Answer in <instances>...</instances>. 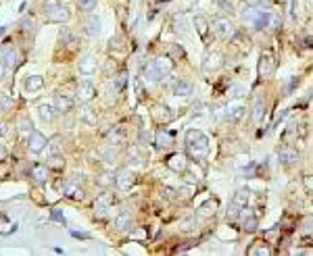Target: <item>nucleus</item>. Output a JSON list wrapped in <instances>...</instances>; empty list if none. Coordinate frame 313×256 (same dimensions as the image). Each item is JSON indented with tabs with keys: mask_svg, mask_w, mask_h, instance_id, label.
Listing matches in <instances>:
<instances>
[{
	"mask_svg": "<svg viewBox=\"0 0 313 256\" xmlns=\"http://www.w3.org/2000/svg\"><path fill=\"white\" fill-rule=\"evenodd\" d=\"M61 44H63V46H67L69 50H73V48H77V36L75 33L69 29V28H65L63 31H61Z\"/></svg>",
	"mask_w": 313,
	"mask_h": 256,
	"instance_id": "a211bd4d",
	"label": "nucleus"
},
{
	"mask_svg": "<svg viewBox=\"0 0 313 256\" xmlns=\"http://www.w3.org/2000/svg\"><path fill=\"white\" fill-rule=\"evenodd\" d=\"M245 107H236V109H232V111H228V119L230 121H238L240 117H242V114H245Z\"/></svg>",
	"mask_w": 313,
	"mask_h": 256,
	"instance_id": "58836bf2",
	"label": "nucleus"
},
{
	"mask_svg": "<svg viewBox=\"0 0 313 256\" xmlns=\"http://www.w3.org/2000/svg\"><path fill=\"white\" fill-rule=\"evenodd\" d=\"M297 140H299V129H297V125H290V127L282 134V142H284L286 146L297 144Z\"/></svg>",
	"mask_w": 313,
	"mask_h": 256,
	"instance_id": "393cba45",
	"label": "nucleus"
},
{
	"mask_svg": "<svg viewBox=\"0 0 313 256\" xmlns=\"http://www.w3.org/2000/svg\"><path fill=\"white\" fill-rule=\"evenodd\" d=\"M303 185H305V190L309 194H313V175H305V177H303Z\"/></svg>",
	"mask_w": 313,
	"mask_h": 256,
	"instance_id": "09e8293b",
	"label": "nucleus"
},
{
	"mask_svg": "<svg viewBox=\"0 0 313 256\" xmlns=\"http://www.w3.org/2000/svg\"><path fill=\"white\" fill-rule=\"evenodd\" d=\"M247 4L249 6H257V4H261V0H247Z\"/></svg>",
	"mask_w": 313,
	"mask_h": 256,
	"instance_id": "680f3d73",
	"label": "nucleus"
},
{
	"mask_svg": "<svg viewBox=\"0 0 313 256\" xmlns=\"http://www.w3.org/2000/svg\"><path fill=\"white\" fill-rule=\"evenodd\" d=\"M140 144H142V146L151 144V134H149L146 129H142V131H140Z\"/></svg>",
	"mask_w": 313,
	"mask_h": 256,
	"instance_id": "8fccbe9b",
	"label": "nucleus"
},
{
	"mask_svg": "<svg viewBox=\"0 0 313 256\" xmlns=\"http://www.w3.org/2000/svg\"><path fill=\"white\" fill-rule=\"evenodd\" d=\"M109 206H111V198L109 196H100L96 200V204H94V215L98 219H104L109 215Z\"/></svg>",
	"mask_w": 313,
	"mask_h": 256,
	"instance_id": "f3484780",
	"label": "nucleus"
},
{
	"mask_svg": "<svg viewBox=\"0 0 313 256\" xmlns=\"http://www.w3.org/2000/svg\"><path fill=\"white\" fill-rule=\"evenodd\" d=\"M155 144H156V148L159 150H165V148H169L171 144H173V140H171V136L167 134V131H159V134H156V138H155Z\"/></svg>",
	"mask_w": 313,
	"mask_h": 256,
	"instance_id": "b1692460",
	"label": "nucleus"
},
{
	"mask_svg": "<svg viewBox=\"0 0 313 256\" xmlns=\"http://www.w3.org/2000/svg\"><path fill=\"white\" fill-rule=\"evenodd\" d=\"M215 208H217V200H207L205 204L198 206L196 215L201 217V219H209V217H213V215H215Z\"/></svg>",
	"mask_w": 313,
	"mask_h": 256,
	"instance_id": "412c9836",
	"label": "nucleus"
},
{
	"mask_svg": "<svg viewBox=\"0 0 313 256\" xmlns=\"http://www.w3.org/2000/svg\"><path fill=\"white\" fill-rule=\"evenodd\" d=\"M274 19V15L267 11V8H255V6H250L249 11L245 13V21L247 23H253V28L259 29V31H263L269 28V23H272Z\"/></svg>",
	"mask_w": 313,
	"mask_h": 256,
	"instance_id": "f03ea898",
	"label": "nucleus"
},
{
	"mask_svg": "<svg viewBox=\"0 0 313 256\" xmlns=\"http://www.w3.org/2000/svg\"><path fill=\"white\" fill-rule=\"evenodd\" d=\"M55 109L59 113H69L73 109V98H69V96H65V94H59L55 98Z\"/></svg>",
	"mask_w": 313,
	"mask_h": 256,
	"instance_id": "6ab92c4d",
	"label": "nucleus"
},
{
	"mask_svg": "<svg viewBox=\"0 0 313 256\" xmlns=\"http://www.w3.org/2000/svg\"><path fill=\"white\" fill-rule=\"evenodd\" d=\"M48 167H52V169H63V167H65V161H63V158H61V156H50V161H48Z\"/></svg>",
	"mask_w": 313,
	"mask_h": 256,
	"instance_id": "79ce46f5",
	"label": "nucleus"
},
{
	"mask_svg": "<svg viewBox=\"0 0 313 256\" xmlns=\"http://www.w3.org/2000/svg\"><path fill=\"white\" fill-rule=\"evenodd\" d=\"M167 167H169L171 171H176V173H184V171L188 169V161H186L184 154L176 152V154H171V156L167 158Z\"/></svg>",
	"mask_w": 313,
	"mask_h": 256,
	"instance_id": "9d476101",
	"label": "nucleus"
},
{
	"mask_svg": "<svg viewBox=\"0 0 313 256\" xmlns=\"http://www.w3.org/2000/svg\"><path fill=\"white\" fill-rule=\"evenodd\" d=\"M221 67V55L219 52H209L205 57V63H203V69L205 71H215V69Z\"/></svg>",
	"mask_w": 313,
	"mask_h": 256,
	"instance_id": "dca6fc26",
	"label": "nucleus"
},
{
	"mask_svg": "<svg viewBox=\"0 0 313 256\" xmlns=\"http://www.w3.org/2000/svg\"><path fill=\"white\" fill-rule=\"evenodd\" d=\"M73 237H80V240H88V233H84V231H73Z\"/></svg>",
	"mask_w": 313,
	"mask_h": 256,
	"instance_id": "4d7b16f0",
	"label": "nucleus"
},
{
	"mask_svg": "<svg viewBox=\"0 0 313 256\" xmlns=\"http://www.w3.org/2000/svg\"><path fill=\"white\" fill-rule=\"evenodd\" d=\"M2 63H4L8 69L17 65V52H15L13 48H8V50L4 52V55H2Z\"/></svg>",
	"mask_w": 313,
	"mask_h": 256,
	"instance_id": "f704fd0d",
	"label": "nucleus"
},
{
	"mask_svg": "<svg viewBox=\"0 0 313 256\" xmlns=\"http://www.w3.org/2000/svg\"><path fill=\"white\" fill-rule=\"evenodd\" d=\"M84 28H86V33L92 38H96L100 33V19L96 15H88V19L84 21Z\"/></svg>",
	"mask_w": 313,
	"mask_h": 256,
	"instance_id": "2eb2a0df",
	"label": "nucleus"
},
{
	"mask_svg": "<svg viewBox=\"0 0 313 256\" xmlns=\"http://www.w3.org/2000/svg\"><path fill=\"white\" fill-rule=\"evenodd\" d=\"M178 82H180V77H176L173 73H165L163 75V87L165 90H176V85H178Z\"/></svg>",
	"mask_w": 313,
	"mask_h": 256,
	"instance_id": "473e14b6",
	"label": "nucleus"
},
{
	"mask_svg": "<svg viewBox=\"0 0 313 256\" xmlns=\"http://www.w3.org/2000/svg\"><path fill=\"white\" fill-rule=\"evenodd\" d=\"M113 46H115V48H121V46H124V44H121V38H115V40L111 38V48H113Z\"/></svg>",
	"mask_w": 313,
	"mask_h": 256,
	"instance_id": "6e6d98bb",
	"label": "nucleus"
},
{
	"mask_svg": "<svg viewBox=\"0 0 313 256\" xmlns=\"http://www.w3.org/2000/svg\"><path fill=\"white\" fill-rule=\"evenodd\" d=\"M55 111H57V109H52L50 104H40V107H38V113H40L42 121H48V123L55 119Z\"/></svg>",
	"mask_w": 313,
	"mask_h": 256,
	"instance_id": "bb28decb",
	"label": "nucleus"
},
{
	"mask_svg": "<svg viewBox=\"0 0 313 256\" xmlns=\"http://www.w3.org/2000/svg\"><path fill=\"white\" fill-rule=\"evenodd\" d=\"M31 179L38 183H44L48 179V165H33L31 167Z\"/></svg>",
	"mask_w": 313,
	"mask_h": 256,
	"instance_id": "aec40b11",
	"label": "nucleus"
},
{
	"mask_svg": "<svg viewBox=\"0 0 313 256\" xmlns=\"http://www.w3.org/2000/svg\"><path fill=\"white\" fill-rule=\"evenodd\" d=\"M278 161H280L282 165H294V163H299V152L292 150L290 146H286L278 152Z\"/></svg>",
	"mask_w": 313,
	"mask_h": 256,
	"instance_id": "ddd939ff",
	"label": "nucleus"
},
{
	"mask_svg": "<svg viewBox=\"0 0 313 256\" xmlns=\"http://www.w3.org/2000/svg\"><path fill=\"white\" fill-rule=\"evenodd\" d=\"M21 28H23V31H31L33 29V19H23Z\"/></svg>",
	"mask_w": 313,
	"mask_h": 256,
	"instance_id": "603ef678",
	"label": "nucleus"
},
{
	"mask_svg": "<svg viewBox=\"0 0 313 256\" xmlns=\"http://www.w3.org/2000/svg\"><path fill=\"white\" fill-rule=\"evenodd\" d=\"M124 85H125V73H121V75H117V77H115V82H113L111 90H109L113 98H115V96H117L121 90H124Z\"/></svg>",
	"mask_w": 313,
	"mask_h": 256,
	"instance_id": "cd10ccee",
	"label": "nucleus"
},
{
	"mask_svg": "<svg viewBox=\"0 0 313 256\" xmlns=\"http://www.w3.org/2000/svg\"><path fill=\"white\" fill-rule=\"evenodd\" d=\"M153 117H155L156 123H169L173 119V114L169 113L167 107H155L153 109Z\"/></svg>",
	"mask_w": 313,
	"mask_h": 256,
	"instance_id": "4be33fe9",
	"label": "nucleus"
},
{
	"mask_svg": "<svg viewBox=\"0 0 313 256\" xmlns=\"http://www.w3.org/2000/svg\"><path fill=\"white\" fill-rule=\"evenodd\" d=\"M6 69H8V67H6L4 63H0V82H2V79H4V73H6Z\"/></svg>",
	"mask_w": 313,
	"mask_h": 256,
	"instance_id": "13d9d810",
	"label": "nucleus"
},
{
	"mask_svg": "<svg viewBox=\"0 0 313 256\" xmlns=\"http://www.w3.org/2000/svg\"><path fill=\"white\" fill-rule=\"evenodd\" d=\"M250 256H257V254H272V250L265 246V242H257V244H253L250 248L247 250Z\"/></svg>",
	"mask_w": 313,
	"mask_h": 256,
	"instance_id": "2f4dec72",
	"label": "nucleus"
},
{
	"mask_svg": "<svg viewBox=\"0 0 313 256\" xmlns=\"http://www.w3.org/2000/svg\"><path fill=\"white\" fill-rule=\"evenodd\" d=\"M309 4H311V6H313V0H309Z\"/></svg>",
	"mask_w": 313,
	"mask_h": 256,
	"instance_id": "69168bd1",
	"label": "nucleus"
},
{
	"mask_svg": "<svg viewBox=\"0 0 313 256\" xmlns=\"http://www.w3.org/2000/svg\"><path fill=\"white\" fill-rule=\"evenodd\" d=\"M46 17L50 21H55V23H63V21H69V17H71V13H69V8L65 4H61V2H48L46 6Z\"/></svg>",
	"mask_w": 313,
	"mask_h": 256,
	"instance_id": "7ed1b4c3",
	"label": "nucleus"
},
{
	"mask_svg": "<svg viewBox=\"0 0 313 256\" xmlns=\"http://www.w3.org/2000/svg\"><path fill=\"white\" fill-rule=\"evenodd\" d=\"M115 183H117V188H119V190L127 192V190L136 183V175L129 171V169H121V171L117 173V177H115Z\"/></svg>",
	"mask_w": 313,
	"mask_h": 256,
	"instance_id": "6e6552de",
	"label": "nucleus"
},
{
	"mask_svg": "<svg viewBox=\"0 0 313 256\" xmlns=\"http://www.w3.org/2000/svg\"><path fill=\"white\" fill-rule=\"evenodd\" d=\"M213 31L219 36L221 40H230L236 36V29H234V25L230 19H223V17H219V19L213 21Z\"/></svg>",
	"mask_w": 313,
	"mask_h": 256,
	"instance_id": "20e7f679",
	"label": "nucleus"
},
{
	"mask_svg": "<svg viewBox=\"0 0 313 256\" xmlns=\"http://www.w3.org/2000/svg\"><path fill=\"white\" fill-rule=\"evenodd\" d=\"M6 31V28H0V36H2V33Z\"/></svg>",
	"mask_w": 313,
	"mask_h": 256,
	"instance_id": "0e129e2a",
	"label": "nucleus"
},
{
	"mask_svg": "<svg viewBox=\"0 0 313 256\" xmlns=\"http://www.w3.org/2000/svg\"><path fill=\"white\" fill-rule=\"evenodd\" d=\"M173 94L176 96H190L192 94V84H188V82H178V85H176V90H173Z\"/></svg>",
	"mask_w": 313,
	"mask_h": 256,
	"instance_id": "7c9ffc66",
	"label": "nucleus"
},
{
	"mask_svg": "<svg viewBox=\"0 0 313 256\" xmlns=\"http://www.w3.org/2000/svg\"><path fill=\"white\" fill-rule=\"evenodd\" d=\"M4 158H6V148H4V146H0V163H2Z\"/></svg>",
	"mask_w": 313,
	"mask_h": 256,
	"instance_id": "052dcab7",
	"label": "nucleus"
},
{
	"mask_svg": "<svg viewBox=\"0 0 313 256\" xmlns=\"http://www.w3.org/2000/svg\"><path fill=\"white\" fill-rule=\"evenodd\" d=\"M94 94H96V87H94L90 82H84V84H80V87H77V100L80 102H90L94 98Z\"/></svg>",
	"mask_w": 313,
	"mask_h": 256,
	"instance_id": "f8f14e48",
	"label": "nucleus"
},
{
	"mask_svg": "<svg viewBox=\"0 0 313 256\" xmlns=\"http://www.w3.org/2000/svg\"><path fill=\"white\" fill-rule=\"evenodd\" d=\"M240 213H242V208H240L238 204H234V202H232L230 208H228V219H230V221L238 219V217H240Z\"/></svg>",
	"mask_w": 313,
	"mask_h": 256,
	"instance_id": "a19ab883",
	"label": "nucleus"
},
{
	"mask_svg": "<svg viewBox=\"0 0 313 256\" xmlns=\"http://www.w3.org/2000/svg\"><path fill=\"white\" fill-rule=\"evenodd\" d=\"M63 194L71 200H84V190L73 181H65L63 183Z\"/></svg>",
	"mask_w": 313,
	"mask_h": 256,
	"instance_id": "4468645a",
	"label": "nucleus"
},
{
	"mask_svg": "<svg viewBox=\"0 0 313 256\" xmlns=\"http://www.w3.org/2000/svg\"><path fill=\"white\" fill-rule=\"evenodd\" d=\"M46 148V138L40 134V131H30V138H28V150L33 154H40L42 150Z\"/></svg>",
	"mask_w": 313,
	"mask_h": 256,
	"instance_id": "0eeeda50",
	"label": "nucleus"
},
{
	"mask_svg": "<svg viewBox=\"0 0 313 256\" xmlns=\"http://www.w3.org/2000/svg\"><path fill=\"white\" fill-rule=\"evenodd\" d=\"M297 85H299V77H290V82L286 84V87H284V94H290Z\"/></svg>",
	"mask_w": 313,
	"mask_h": 256,
	"instance_id": "de8ad7c7",
	"label": "nucleus"
},
{
	"mask_svg": "<svg viewBox=\"0 0 313 256\" xmlns=\"http://www.w3.org/2000/svg\"><path fill=\"white\" fill-rule=\"evenodd\" d=\"M11 107H13V98H11V96H2V98H0V109L8 111Z\"/></svg>",
	"mask_w": 313,
	"mask_h": 256,
	"instance_id": "49530a36",
	"label": "nucleus"
},
{
	"mask_svg": "<svg viewBox=\"0 0 313 256\" xmlns=\"http://www.w3.org/2000/svg\"><path fill=\"white\" fill-rule=\"evenodd\" d=\"M276 71V58L269 50H265L259 58V75L261 77H272Z\"/></svg>",
	"mask_w": 313,
	"mask_h": 256,
	"instance_id": "39448f33",
	"label": "nucleus"
},
{
	"mask_svg": "<svg viewBox=\"0 0 313 256\" xmlns=\"http://www.w3.org/2000/svg\"><path fill=\"white\" fill-rule=\"evenodd\" d=\"M19 129H21V131H33V129H31V119H30V117H21V119H19Z\"/></svg>",
	"mask_w": 313,
	"mask_h": 256,
	"instance_id": "a18cd8bd",
	"label": "nucleus"
},
{
	"mask_svg": "<svg viewBox=\"0 0 313 256\" xmlns=\"http://www.w3.org/2000/svg\"><path fill=\"white\" fill-rule=\"evenodd\" d=\"M215 2H217V6H219L225 15H232L234 13V6H232L230 0H215Z\"/></svg>",
	"mask_w": 313,
	"mask_h": 256,
	"instance_id": "ea45409f",
	"label": "nucleus"
},
{
	"mask_svg": "<svg viewBox=\"0 0 313 256\" xmlns=\"http://www.w3.org/2000/svg\"><path fill=\"white\" fill-rule=\"evenodd\" d=\"M42 85H44V79H42L40 75H31V77L25 79V90L28 92H36Z\"/></svg>",
	"mask_w": 313,
	"mask_h": 256,
	"instance_id": "a878e982",
	"label": "nucleus"
},
{
	"mask_svg": "<svg viewBox=\"0 0 313 256\" xmlns=\"http://www.w3.org/2000/svg\"><path fill=\"white\" fill-rule=\"evenodd\" d=\"M124 138H125L124 129H121V127H113V131H111V144H121V142H124Z\"/></svg>",
	"mask_w": 313,
	"mask_h": 256,
	"instance_id": "e433bc0d",
	"label": "nucleus"
},
{
	"mask_svg": "<svg viewBox=\"0 0 313 256\" xmlns=\"http://www.w3.org/2000/svg\"><path fill=\"white\" fill-rule=\"evenodd\" d=\"M80 117H82L84 121H88L90 125H94V123H96V117H92L90 109H82V111H80Z\"/></svg>",
	"mask_w": 313,
	"mask_h": 256,
	"instance_id": "37998d69",
	"label": "nucleus"
},
{
	"mask_svg": "<svg viewBox=\"0 0 313 256\" xmlns=\"http://www.w3.org/2000/svg\"><path fill=\"white\" fill-rule=\"evenodd\" d=\"M265 117V100L263 96H257L253 102V121H261Z\"/></svg>",
	"mask_w": 313,
	"mask_h": 256,
	"instance_id": "5701e85b",
	"label": "nucleus"
},
{
	"mask_svg": "<svg viewBox=\"0 0 313 256\" xmlns=\"http://www.w3.org/2000/svg\"><path fill=\"white\" fill-rule=\"evenodd\" d=\"M163 75H165V73L161 71V67L156 65V60H153V63H149V65L144 67V79H146L149 84H156V82H161Z\"/></svg>",
	"mask_w": 313,
	"mask_h": 256,
	"instance_id": "1a4fd4ad",
	"label": "nucleus"
},
{
	"mask_svg": "<svg viewBox=\"0 0 313 256\" xmlns=\"http://www.w3.org/2000/svg\"><path fill=\"white\" fill-rule=\"evenodd\" d=\"M194 28H196V31L201 33L203 38H207V33H209V25H207V19H205V17H201V15L196 17V19H194Z\"/></svg>",
	"mask_w": 313,
	"mask_h": 256,
	"instance_id": "72a5a7b5",
	"label": "nucleus"
},
{
	"mask_svg": "<svg viewBox=\"0 0 313 256\" xmlns=\"http://www.w3.org/2000/svg\"><path fill=\"white\" fill-rule=\"evenodd\" d=\"M161 194H163V196L167 198V200H178V198H180V192H178V190H173V188H169V185H165Z\"/></svg>",
	"mask_w": 313,
	"mask_h": 256,
	"instance_id": "4c0bfd02",
	"label": "nucleus"
},
{
	"mask_svg": "<svg viewBox=\"0 0 313 256\" xmlns=\"http://www.w3.org/2000/svg\"><path fill=\"white\" fill-rule=\"evenodd\" d=\"M6 134V129H4V123H0V136H4Z\"/></svg>",
	"mask_w": 313,
	"mask_h": 256,
	"instance_id": "e2e57ef3",
	"label": "nucleus"
},
{
	"mask_svg": "<svg viewBox=\"0 0 313 256\" xmlns=\"http://www.w3.org/2000/svg\"><path fill=\"white\" fill-rule=\"evenodd\" d=\"M75 4L80 6V11L84 13H92L94 6H96V0H75Z\"/></svg>",
	"mask_w": 313,
	"mask_h": 256,
	"instance_id": "c9c22d12",
	"label": "nucleus"
},
{
	"mask_svg": "<svg viewBox=\"0 0 313 256\" xmlns=\"http://www.w3.org/2000/svg\"><path fill=\"white\" fill-rule=\"evenodd\" d=\"M98 183H100V185H111V183H113V177H111V175H100Z\"/></svg>",
	"mask_w": 313,
	"mask_h": 256,
	"instance_id": "5fc2aeb1",
	"label": "nucleus"
},
{
	"mask_svg": "<svg viewBox=\"0 0 313 256\" xmlns=\"http://www.w3.org/2000/svg\"><path fill=\"white\" fill-rule=\"evenodd\" d=\"M186 148L192 158L196 161H203L209 152V140L203 131H196V129H190L186 134Z\"/></svg>",
	"mask_w": 313,
	"mask_h": 256,
	"instance_id": "f257e3e1",
	"label": "nucleus"
},
{
	"mask_svg": "<svg viewBox=\"0 0 313 256\" xmlns=\"http://www.w3.org/2000/svg\"><path fill=\"white\" fill-rule=\"evenodd\" d=\"M80 73L82 75H92L94 71H96V57L94 55H84L82 58H80Z\"/></svg>",
	"mask_w": 313,
	"mask_h": 256,
	"instance_id": "9b49d317",
	"label": "nucleus"
},
{
	"mask_svg": "<svg viewBox=\"0 0 313 256\" xmlns=\"http://www.w3.org/2000/svg\"><path fill=\"white\" fill-rule=\"evenodd\" d=\"M230 94H232V96H236V98H238V96L245 94V87H242V85H232V87H230Z\"/></svg>",
	"mask_w": 313,
	"mask_h": 256,
	"instance_id": "3c124183",
	"label": "nucleus"
},
{
	"mask_svg": "<svg viewBox=\"0 0 313 256\" xmlns=\"http://www.w3.org/2000/svg\"><path fill=\"white\" fill-rule=\"evenodd\" d=\"M303 42H305V44H303L305 48H311V46H313V38H309V36H307V38H303Z\"/></svg>",
	"mask_w": 313,
	"mask_h": 256,
	"instance_id": "bf43d9fd",
	"label": "nucleus"
},
{
	"mask_svg": "<svg viewBox=\"0 0 313 256\" xmlns=\"http://www.w3.org/2000/svg\"><path fill=\"white\" fill-rule=\"evenodd\" d=\"M240 225H242V229L245 231H249V233H253V231H257V225H259V221H257V217L253 215V210L250 208H242V213H240Z\"/></svg>",
	"mask_w": 313,
	"mask_h": 256,
	"instance_id": "423d86ee",
	"label": "nucleus"
},
{
	"mask_svg": "<svg viewBox=\"0 0 313 256\" xmlns=\"http://www.w3.org/2000/svg\"><path fill=\"white\" fill-rule=\"evenodd\" d=\"M171 52H173L176 57H180V58H184V55H186L184 48H182V46H171Z\"/></svg>",
	"mask_w": 313,
	"mask_h": 256,
	"instance_id": "864d4df0",
	"label": "nucleus"
},
{
	"mask_svg": "<svg viewBox=\"0 0 313 256\" xmlns=\"http://www.w3.org/2000/svg\"><path fill=\"white\" fill-rule=\"evenodd\" d=\"M115 227L119 229V231H127V229H132V219H129V215H119L115 219Z\"/></svg>",
	"mask_w": 313,
	"mask_h": 256,
	"instance_id": "c85d7f7f",
	"label": "nucleus"
},
{
	"mask_svg": "<svg viewBox=\"0 0 313 256\" xmlns=\"http://www.w3.org/2000/svg\"><path fill=\"white\" fill-rule=\"evenodd\" d=\"M234 204H238L240 208H245L249 204V190H238L236 194H234Z\"/></svg>",
	"mask_w": 313,
	"mask_h": 256,
	"instance_id": "c756f323",
	"label": "nucleus"
},
{
	"mask_svg": "<svg viewBox=\"0 0 313 256\" xmlns=\"http://www.w3.org/2000/svg\"><path fill=\"white\" fill-rule=\"evenodd\" d=\"M156 65L161 67V71H163V73H169V71H171V63H169V58H156Z\"/></svg>",
	"mask_w": 313,
	"mask_h": 256,
	"instance_id": "c03bdc74",
	"label": "nucleus"
}]
</instances>
